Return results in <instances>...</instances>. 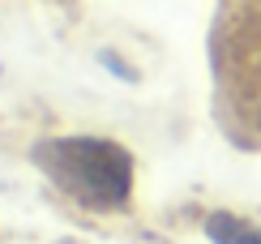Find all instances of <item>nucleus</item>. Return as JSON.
Here are the masks:
<instances>
[{"mask_svg": "<svg viewBox=\"0 0 261 244\" xmlns=\"http://www.w3.org/2000/svg\"><path fill=\"white\" fill-rule=\"evenodd\" d=\"M30 159L69 202L94 214L124 210L133 197V154L112 137H47L35 141Z\"/></svg>", "mask_w": 261, "mask_h": 244, "instance_id": "nucleus-1", "label": "nucleus"}, {"mask_svg": "<svg viewBox=\"0 0 261 244\" xmlns=\"http://www.w3.org/2000/svg\"><path fill=\"white\" fill-rule=\"evenodd\" d=\"M205 236H210L214 244H261V227H253V223H244V218L219 210V214L205 218Z\"/></svg>", "mask_w": 261, "mask_h": 244, "instance_id": "nucleus-2", "label": "nucleus"}]
</instances>
